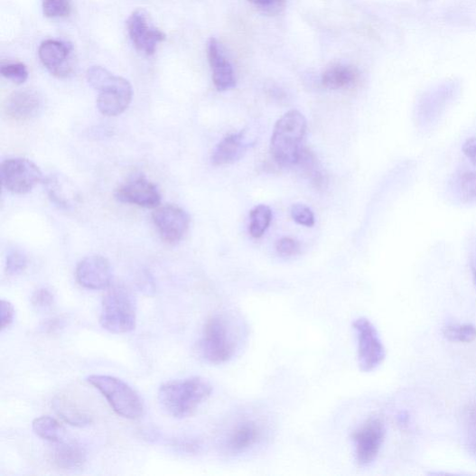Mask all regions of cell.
I'll return each mask as SVG.
<instances>
[{"label":"cell","mask_w":476,"mask_h":476,"mask_svg":"<svg viewBox=\"0 0 476 476\" xmlns=\"http://www.w3.org/2000/svg\"><path fill=\"white\" fill-rule=\"evenodd\" d=\"M212 390L207 378L190 377L163 385L158 391V401L169 415L183 419L194 415Z\"/></svg>","instance_id":"1"},{"label":"cell","mask_w":476,"mask_h":476,"mask_svg":"<svg viewBox=\"0 0 476 476\" xmlns=\"http://www.w3.org/2000/svg\"><path fill=\"white\" fill-rule=\"evenodd\" d=\"M233 317L215 314L205 324L200 343L201 357L213 365L226 364L236 356L240 331Z\"/></svg>","instance_id":"2"},{"label":"cell","mask_w":476,"mask_h":476,"mask_svg":"<svg viewBox=\"0 0 476 476\" xmlns=\"http://www.w3.org/2000/svg\"><path fill=\"white\" fill-rule=\"evenodd\" d=\"M271 433L268 421L256 415L235 418L220 437V448L232 457L249 453L261 447Z\"/></svg>","instance_id":"3"},{"label":"cell","mask_w":476,"mask_h":476,"mask_svg":"<svg viewBox=\"0 0 476 476\" xmlns=\"http://www.w3.org/2000/svg\"><path fill=\"white\" fill-rule=\"evenodd\" d=\"M87 79L99 92L98 107L104 116H119L131 105L133 87L124 78L113 75L102 67H92L87 72Z\"/></svg>","instance_id":"4"},{"label":"cell","mask_w":476,"mask_h":476,"mask_svg":"<svg viewBox=\"0 0 476 476\" xmlns=\"http://www.w3.org/2000/svg\"><path fill=\"white\" fill-rule=\"evenodd\" d=\"M306 126L305 117L296 110L285 113L276 122L271 139V153L280 166L291 167L297 164Z\"/></svg>","instance_id":"5"},{"label":"cell","mask_w":476,"mask_h":476,"mask_svg":"<svg viewBox=\"0 0 476 476\" xmlns=\"http://www.w3.org/2000/svg\"><path fill=\"white\" fill-rule=\"evenodd\" d=\"M100 323L103 329L115 334L129 333L135 329V303L125 285H113L104 296Z\"/></svg>","instance_id":"6"},{"label":"cell","mask_w":476,"mask_h":476,"mask_svg":"<svg viewBox=\"0 0 476 476\" xmlns=\"http://www.w3.org/2000/svg\"><path fill=\"white\" fill-rule=\"evenodd\" d=\"M87 382L107 400L117 415L130 420L144 415L145 406L138 393L122 379L108 375H90Z\"/></svg>","instance_id":"7"},{"label":"cell","mask_w":476,"mask_h":476,"mask_svg":"<svg viewBox=\"0 0 476 476\" xmlns=\"http://www.w3.org/2000/svg\"><path fill=\"white\" fill-rule=\"evenodd\" d=\"M387 436L386 423L373 416L363 422L353 433L354 453L360 467H368L378 458Z\"/></svg>","instance_id":"8"},{"label":"cell","mask_w":476,"mask_h":476,"mask_svg":"<svg viewBox=\"0 0 476 476\" xmlns=\"http://www.w3.org/2000/svg\"><path fill=\"white\" fill-rule=\"evenodd\" d=\"M358 341V360L363 372H371L386 359V348L382 339L367 317H359L353 323Z\"/></svg>","instance_id":"9"},{"label":"cell","mask_w":476,"mask_h":476,"mask_svg":"<svg viewBox=\"0 0 476 476\" xmlns=\"http://www.w3.org/2000/svg\"><path fill=\"white\" fill-rule=\"evenodd\" d=\"M43 179L40 168L25 158H10L2 165V182L8 191L23 195Z\"/></svg>","instance_id":"10"},{"label":"cell","mask_w":476,"mask_h":476,"mask_svg":"<svg viewBox=\"0 0 476 476\" xmlns=\"http://www.w3.org/2000/svg\"><path fill=\"white\" fill-rule=\"evenodd\" d=\"M116 199L126 204L156 209L162 203L160 190L143 175H136L122 183L115 193Z\"/></svg>","instance_id":"11"},{"label":"cell","mask_w":476,"mask_h":476,"mask_svg":"<svg viewBox=\"0 0 476 476\" xmlns=\"http://www.w3.org/2000/svg\"><path fill=\"white\" fill-rule=\"evenodd\" d=\"M153 221L163 239L169 244L180 242L190 227V216L175 205L156 208L153 213Z\"/></svg>","instance_id":"12"},{"label":"cell","mask_w":476,"mask_h":476,"mask_svg":"<svg viewBox=\"0 0 476 476\" xmlns=\"http://www.w3.org/2000/svg\"><path fill=\"white\" fill-rule=\"evenodd\" d=\"M126 27L136 50L147 56L154 54L158 44L166 40L163 32L151 25L142 11L132 14L126 21Z\"/></svg>","instance_id":"13"},{"label":"cell","mask_w":476,"mask_h":476,"mask_svg":"<svg viewBox=\"0 0 476 476\" xmlns=\"http://www.w3.org/2000/svg\"><path fill=\"white\" fill-rule=\"evenodd\" d=\"M77 280L83 288L100 291L109 287L113 278L109 261L100 256L84 258L77 266Z\"/></svg>","instance_id":"14"},{"label":"cell","mask_w":476,"mask_h":476,"mask_svg":"<svg viewBox=\"0 0 476 476\" xmlns=\"http://www.w3.org/2000/svg\"><path fill=\"white\" fill-rule=\"evenodd\" d=\"M207 56L212 72V80L219 91H227L236 87L233 67L219 42L211 38L207 45Z\"/></svg>","instance_id":"15"},{"label":"cell","mask_w":476,"mask_h":476,"mask_svg":"<svg viewBox=\"0 0 476 476\" xmlns=\"http://www.w3.org/2000/svg\"><path fill=\"white\" fill-rule=\"evenodd\" d=\"M70 53V46L55 40L45 41L39 49L43 66L58 78H66L71 73Z\"/></svg>","instance_id":"16"},{"label":"cell","mask_w":476,"mask_h":476,"mask_svg":"<svg viewBox=\"0 0 476 476\" xmlns=\"http://www.w3.org/2000/svg\"><path fill=\"white\" fill-rule=\"evenodd\" d=\"M42 99L38 91L30 89L13 92L5 103L6 115L16 121L35 117L42 109Z\"/></svg>","instance_id":"17"},{"label":"cell","mask_w":476,"mask_h":476,"mask_svg":"<svg viewBox=\"0 0 476 476\" xmlns=\"http://www.w3.org/2000/svg\"><path fill=\"white\" fill-rule=\"evenodd\" d=\"M246 150L244 133L229 135L216 145L211 163L215 166L232 164L240 160Z\"/></svg>","instance_id":"18"},{"label":"cell","mask_w":476,"mask_h":476,"mask_svg":"<svg viewBox=\"0 0 476 476\" xmlns=\"http://www.w3.org/2000/svg\"><path fill=\"white\" fill-rule=\"evenodd\" d=\"M52 406L58 416L70 425L84 427L91 423V417L88 412L69 397H56L53 399Z\"/></svg>","instance_id":"19"},{"label":"cell","mask_w":476,"mask_h":476,"mask_svg":"<svg viewBox=\"0 0 476 476\" xmlns=\"http://www.w3.org/2000/svg\"><path fill=\"white\" fill-rule=\"evenodd\" d=\"M55 465L61 469L74 470L83 466L86 462L85 451L76 443L59 442L52 453Z\"/></svg>","instance_id":"20"},{"label":"cell","mask_w":476,"mask_h":476,"mask_svg":"<svg viewBox=\"0 0 476 476\" xmlns=\"http://www.w3.org/2000/svg\"><path fill=\"white\" fill-rule=\"evenodd\" d=\"M359 79V72L356 68L337 63L323 73L322 84L330 89H341L353 87Z\"/></svg>","instance_id":"21"},{"label":"cell","mask_w":476,"mask_h":476,"mask_svg":"<svg viewBox=\"0 0 476 476\" xmlns=\"http://www.w3.org/2000/svg\"><path fill=\"white\" fill-rule=\"evenodd\" d=\"M32 426L39 437L50 442H61L66 435L65 428L57 420L50 416L37 418Z\"/></svg>","instance_id":"22"},{"label":"cell","mask_w":476,"mask_h":476,"mask_svg":"<svg viewBox=\"0 0 476 476\" xmlns=\"http://www.w3.org/2000/svg\"><path fill=\"white\" fill-rule=\"evenodd\" d=\"M249 233L254 238H262L272 221V210L268 206L259 205L250 211Z\"/></svg>","instance_id":"23"},{"label":"cell","mask_w":476,"mask_h":476,"mask_svg":"<svg viewBox=\"0 0 476 476\" xmlns=\"http://www.w3.org/2000/svg\"><path fill=\"white\" fill-rule=\"evenodd\" d=\"M296 165H299L310 176L317 187H322L326 182L325 176L319 169L314 154L308 149H302Z\"/></svg>","instance_id":"24"},{"label":"cell","mask_w":476,"mask_h":476,"mask_svg":"<svg viewBox=\"0 0 476 476\" xmlns=\"http://www.w3.org/2000/svg\"><path fill=\"white\" fill-rule=\"evenodd\" d=\"M48 192L51 199L57 205L69 209L72 206L71 201L75 200L76 196H72L70 191H68L65 184L58 178H51L47 182Z\"/></svg>","instance_id":"25"},{"label":"cell","mask_w":476,"mask_h":476,"mask_svg":"<svg viewBox=\"0 0 476 476\" xmlns=\"http://www.w3.org/2000/svg\"><path fill=\"white\" fill-rule=\"evenodd\" d=\"M443 336L451 341L470 343L476 339V328L472 324L453 325L443 330Z\"/></svg>","instance_id":"26"},{"label":"cell","mask_w":476,"mask_h":476,"mask_svg":"<svg viewBox=\"0 0 476 476\" xmlns=\"http://www.w3.org/2000/svg\"><path fill=\"white\" fill-rule=\"evenodd\" d=\"M459 195L462 201L476 200V173L465 172L458 180Z\"/></svg>","instance_id":"27"},{"label":"cell","mask_w":476,"mask_h":476,"mask_svg":"<svg viewBox=\"0 0 476 476\" xmlns=\"http://www.w3.org/2000/svg\"><path fill=\"white\" fill-rule=\"evenodd\" d=\"M43 14L48 18H63L71 13L70 0H42Z\"/></svg>","instance_id":"28"},{"label":"cell","mask_w":476,"mask_h":476,"mask_svg":"<svg viewBox=\"0 0 476 476\" xmlns=\"http://www.w3.org/2000/svg\"><path fill=\"white\" fill-rule=\"evenodd\" d=\"M2 75L15 84H23L28 79L27 68L22 62L5 63L0 69Z\"/></svg>","instance_id":"29"},{"label":"cell","mask_w":476,"mask_h":476,"mask_svg":"<svg viewBox=\"0 0 476 476\" xmlns=\"http://www.w3.org/2000/svg\"><path fill=\"white\" fill-rule=\"evenodd\" d=\"M27 267L25 254L19 249L9 251L6 258V271L11 275H19Z\"/></svg>","instance_id":"30"},{"label":"cell","mask_w":476,"mask_h":476,"mask_svg":"<svg viewBox=\"0 0 476 476\" xmlns=\"http://www.w3.org/2000/svg\"><path fill=\"white\" fill-rule=\"evenodd\" d=\"M291 214L297 224L311 228L314 225V215L312 210L303 204H295L292 207Z\"/></svg>","instance_id":"31"},{"label":"cell","mask_w":476,"mask_h":476,"mask_svg":"<svg viewBox=\"0 0 476 476\" xmlns=\"http://www.w3.org/2000/svg\"><path fill=\"white\" fill-rule=\"evenodd\" d=\"M277 253L282 257H294L301 251L300 243L292 238H283L275 245Z\"/></svg>","instance_id":"32"},{"label":"cell","mask_w":476,"mask_h":476,"mask_svg":"<svg viewBox=\"0 0 476 476\" xmlns=\"http://www.w3.org/2000/svg\"><path fill=\"white\" fill-rule=\"evenodd\" d=\"M31 303L38 310H47L53 305L54 296L48 289L41 288L32 295Z\"/></svg>","instance_id":"33"},{"label":"cell","mask_w":476,"mask_h":476,"mask_svg":"<svg viewBox=\"0 0 476 476\" xmlns=\"http://www.w3.org/2000/svg\"><path fill=\"white\" fill-rule=\"evenodd\" d=\"M15 310L14 305L5 300L0 303V319H2V331L9 328L14 322Z\"/></svg>","instance_id":"34"},{"label":"cell","mask_w":476,"mask_h":476,"mask_svg":"<svg viewBox=\"0 0 476 476\" xmlns=\"http://www.w3.org/2000/svg\"><path fill=\"white\" fill-rule=\"evenodd\" d=\"M248 3L265 13L275 14L283 8L285 0H248Z\"/></svg>","instance_id":"35"},{"label":"cell","mask_w":476,"mask_h":476,"mask_svg":"<svg viewBox=\"0 0 476 476\" xmlns=\"http://www.w3.org/2000/svg\"><path fill=\"white\" fill-rule=\"evenodd\" d=\"M468 446L476 457V409L471 411L468 423Z\"/></svg>","instance_id":"36"},{"label":"cell","mask_w":476,"mask_h":476,"mask_svg":"<svg viewBox=\"0 0 476 476\" xmlns=\"http://www.w3.org/2000/svg\"><path fill=\"white\" fill-rule=\"evenodd\" d=\"M462 151L468 160L476 167V137L468 139L462 146Z\"/></svg>","instance_id":"37"},{"label":"cell","mask_w":476,"mask_h":476,"mask_svg":"<svg viewBox=\"0 0 476 476\" xmlns=\"http://www.w3.org/2000/svg\"><path fill=\"white\" fill-rule=\"evenodd\" d=\"M473 280H474V284L476 285V266L473 269Z\"/></svg>","instance_id":"38"}]
</instances>
